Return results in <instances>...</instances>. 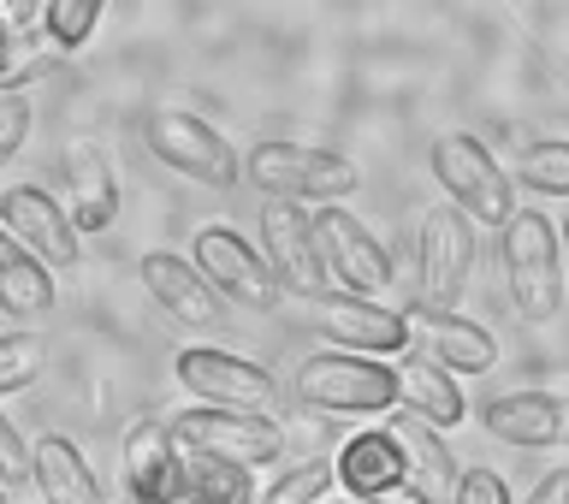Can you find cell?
<instances>
[{
  "instance_id": "cell-1",
  "label": "cell",
  "mask_w": 569,
  "mask_h": 504,
  "mask_svg": "<svg viewBox=\"0 0 569 504\" xmlns=\"http://www.w3.org/2000/svg\"><path fill=\"white\" fill-rule=\"evenodd\" d=\"M243 178L256 185L267 202H345V196L362 185V172H356L350 155L338 149H315V142H256V149L243 155Z\"/></svg>"
},
{
  "instance_id": "cell-2",
  "label": "cell",
  "mask_w": 569,
  "mask_h": 504,
  "mask_svg": "<svg viewBox=\"0 0 569 504\" xmlns=\"http://www.w3.org/2000/svg\"><path fill=\"white\" fill-rule=\"evenodd\" d=\"M291 392L315 416H386V409H398V374H391V363L350 356V350L302 356Z\"/></svg>"
},
{
  "instance_id": "cell-3",
  "label": "cell",
  "mask_w": 569,
  "mask_h": 504,
  "mask_svg": "<svg viewBox=\"0 0 569 504\" xmlns=\"http://www.w3.org/2000/svg\"><path fill=\"white\" fill-rule=\"evenodd\" d=\"M498 261H505V291H510V309L522 320H551L563 309V238L546 214H516V220L498 231Z\"/></svg>"
},
{
  "instance_id": "cell-4",
  "label": "cell",
  "mask_w": 569,
  "mask_h": 504,
  "mask_svg": "<svg viewBox=\"0 0 569 504\" xmlns=\"http://www.w3.org/2000/svg\"><path fill=\"white\" fill-rule=\"evenodd\" d=\"M433 178L451 196V208L469 226H498L516 220V178L492 160V149L475 131H445L433 142Z\"/></svg>"
},
{
  "instance_id": "cell-5",
  "label": "cell",
  "mask_w": 569,
  "mask_h": 504,
  "mask_svg": "<svg viewBox=\"0 0 569 504\" xmlns=\"http://www.w3.org/2000/svg\"><path fill=\"white\" fill-rule=\"evenodd\" d=\"M142 142H149V155L160 160V167L178 172V178H190V185L231 190L243 178L238 149H231L208 119L184 113V107H154V113L142 119Z\"/></svg>"
},
{
  "instance_id": "cell-6",
  "label": "cell",
  "mask_w": 569,
  "mask_h": 504,
  "mask_svg": "<svg viewBox=\"0 0 569 504\" xmlns=\"http://www.w3.org/2000/svg\"><path fill=\"white\" fill-rule=\"evenodd\" d=\"M178 386L190 398H202L208 409H238V416H267L279 422V381L267 374L261 363H249L238 350H220V345H190L178 350Z\"/></svg>"
},
{
  "instance_id": "cell-7",
  "label": "cell",
  "mask_w": 569,
  "mask_h": 504,
  "mask_svg": "<svg viewBox=\"0 0 569 504\" xmlns=\"http://www.w3.org/2000/svg\"><path fill=\"white\" fill-rule=\"evenodd\" d=\"M172 445L178 452H196V457H220V463H238V470H267L279 463L284 452V427L267 422V416H238V409H208L196 404L184 416H172Z\"/></svg>"
},
{
  "instance_id": "cell-8",
  "label": "cell",
  "mask_w": 569,
  "mask_h": 504,
  "mask_svg": "<svg viewBox=\"0 0 569 504\" xmlns=\"http://www.w3.org/2000/svg\"><path fill=\"white\" fill-rule=\"evenodd\" d=\"M315 231V256L327 267V285H345V297H380L391 285V256L373 231L356 220L350 208H315L309 214Z\"/></svg>"
},
{
  "instance_id": "cell-9",
  "label": "cell",
  "mask_w": 569,
  "mask_h": 504,
  "mask_svg": "<svg viewBox=\"0 0 569 504\" xmlns=\"http://www.w3.org/2000/svg\"><path fill=\"white\" fill-rule=\"evenodd\" d=\"M190 261H196V274L213 285L220 303H243V309H273L279 303L273 267H267V256L238 226H202L190 244Z\"/></svg>"
},
{
  "instance_id": "cell-10",
  "label": "cell",
  "mask_w": 569,
  "mask_h": 504,
  "mask_svg": "<svg viewBox=\"0 0 569 504\" xmlns=\"http://www.w3.org/2000/svg\"><path fill=\"white\" fill-rule=\"evenodd\" d=\"M0 226H7L48 274H66V267H78V256H83V231L71 226L66 202H53L42 185L0 190Z\"/></svg>"
},
{
  "instance_id": "cell-11",
  "label": "cell",
  "mask_w": 569,
  "mask_h": 504,
  "mask_svg": "<svg viewBox=\"0 0 569 504\" xmlns=\"http://www.w3.org/2000/svg\"><path fill=\"white\" fill-rule=\"evenodd\" d=\"M403 320H409V350L427 356L433 368H445L451 381L487 374L498 363V338L457 309H427V303H416V309H403Z\"/></svg>"
},
{
  "instance_id": "cell-12",
  "label": "cell",
  "mask_w": 569,
  "mask_h": 504,
  "mask_svg": "<svg viewBox=\"0 0 569 504\" xmlns=\"http://www.w3.org/2000/svg\"><path fill=\"white\" fill-rule=\"evenodd\" d=\"M469 267H475V226L457 208H433L416 231V274L427 309L457 303L462 285H469Z\"/></svg>"
},
{
  "instance_id": "cell-13",
  "label": "cell",
  "mask_w": 569,
  "mask_h": 504,
  "mask_svg": "<svg viewBox=\"0 0 569 504\" xmlns=\"http://www.w3.org/2000/svg\"><path fill=\"white\" fill-rule=\"evenodd\" d=\"M261 256L273 267L279 291L297 297H327V267L315 256V231H309V208L297 202H267L261 208Z\"/></svg>"
},
{
  "instance_id": "cell-14",
  "label": "cell",
  "mask_w": 569,
  "mask_h": 504,
  "mask_svg": "<svg viewBox=\"0 0 569 504\" xmlns=\"http://www.w3.org/2000/svg\"><path fill=\"white\" fill-rule=\"evenodd\" d=\"M320 333H327L338 350L373 356V363H391V356H403V350H409V320H403V309H386V303H373V297L327 291V309H320Z\"/></svg>"
},
{
  "instance_id": "cell-15",
  "label": "cell",
  "mask_w": 569,
  "mask_h": 504,
  "mask_svg": "<svg viewBox=\"0 0 569 504\" xmlns=\"http://www.w3.org/2000/svg\"><path fill=\"white\" fill-rule=\"evenodd\" d=\"M60 172H66V196H71L66 214L78 231H107L119 220V172H113V155L96 137H71L60 155Z\"/></svg>"
},
{
  "instance_id": "cell-16",
  "label": "cell",
  "mask_w": 569,
  "mask_h": 504,
  "mask_svg": "<svg viewBox=\"0 0 569 504\" xmlns=\"http://www.w3.org/2000/svg\"><path fill=\"white\" fill-rule=\"evenodd\" d=\"M398 481H409V463H403V445H398L391 427H362V434H350L345 445H338L332 487L345 493L350 504L380 498L386 487H398Z\"/></svg>"
},
{
  "instance_id": "cell-17",
  "label": "cell",
  "mask_w": 569,
  "mask_h": 504,
  "mask_svg": "<svg viewBox=\"0 0 569 504\" xmlns=\"http://www.w3.org/2000/svg\"><path fill=\"white\" fill-rule=\"evenodd\" d=\"M480 427L498 439V445H516V452H546V445L563 439L569 427V409L558 392H498L480 409Z\"/></svg>"
},
{
  "instance_id": "cell-18",
  "label": "cell",
  "mask_w": 569,
  "mask_h": 504,
  "mask_svg": "<svg viewBox=\"0 0 569 504\" xmlns=\"http://www.w3.org/2000/svg\"><path fill=\"white\" fill-rule=\"evenodd\" d=\"M142 291H149L172 320H184V327H213V320L226 315V303L213 297V285L196 274V261L178 256V249H149V256H142Z\"/></svg>"
},
{
  "instance_id": "cell-19",
  "label": "cell",
  "mask_w": 569,
  "mask_h": 504,
  "mask_svg": "<svg viewBox=\"0 0 569 504\" xmlns=\"http://www.w3.org/2000/svg\"><path fill=\"white\" fill-rule=\"evenodd\" d=\"M391 374H398V409L403 416H416L427 427H462L469 422V404H462V386L451 381L445 368H433L427 356L416 350H403L398 363H391Z\"/></svg>"
},
{
  "instance_id": "cell-20",
  "label": "cell",
  "mask_w": 569,
  "mask_h": 504,
  "mask_svg": "<svg viewBox=\"0 0 569 504\" xmlns=\"http://www.w3.org/2000/svg\"><path fill=\"white\" fill-rule=\"evenodd\" d=\"M30 481H36V493H42V504H107L89 457L78 452V439H66V434H42L30 445Z\"/></svg>"
},
{
  "instance_id": "cell-21",
  "label": "cell",
  "mask_w": 569,
  "mask_h": 504,
  "mask_svg": "<svg viewBox=\"0 0 569 504\" xmlns=\"http://www.w3.org/2000/svg\"><path fill=\"white\" fill-rule=\"evenodd\" d=\"M160 498H172V504H256L261 487L249 481V470H238V463L178 452L172 475H167V493H160Z\"/></svg>"
},
{
  "instance_id": "cell-22",
  "label": "cell",
  "mask_w": 569,
  "mask_h": 504,
  "mask_svg": "<svg viewBox=\"0 0 569 504\" xmlns=\"http://www.w3.org/2000/svg\"><path fill=\"white\" fill-rule=\"evenodd\" d=\"M53 303H60V291H53V274L12 238L7 226H0V315L36 320V315H48Z\"/></svg>"
},
{
  "instance_id": "cell-23",
  "label": "cell",
  "mask_w": 569,
  "mask_h": 504,
  "mask_svg": "<svg viewBox=\"0 0 569 504\" xmlns=\"http://www.w3.org/2000/svg\"><path fill=\"white\" fill-rule=\"evenodd\" d=\"M172 427L167 422H131L124 427V445H119V463H124V487H131V498H160L167 493V475H172Z\"/></svg>"
},
{
  "instance_id": "cell-24",
  "label": "cell",
  "mask_w": 569,
  "mask_h": 504,
  "mask_svg": "<svg viewBox=\"0 0 569 504\" xmlns=\"http://www.w3.org/2000/svg\"><path fill=\"white\" fill-rule=\"evenodd\" d=\"M391 434H398V445H403V463H409V481L427 493V498H451V487H457V463H451V445H445V434L439 427H427V422H416V416H398L391 422Z\"/></svg>"
},
{
  "instance_id": "cell-25",
  "label": "cell",
  "mask_w": 569,
  "mask_h": 504,
  "mask_svg": "<svg viewBox=\"0 0 569 504\" xmlns=\"http://www.w3.org/2000/svg\"><path fill=\"white\" fill-rule=\"evenodd\" d=\"M516 178L540 196H563L569 202V137H540L528 142L522 160H516Z\"/></svg>"
},
{
  "instance_id": "cell-26",
  "label": "cell",
  "mask_w": 569,
  "mask_h": 504,
  "mask_svg": "<svg viewBox=\"0 0 569 504\" xmlns=\"http://www.w3.org/2000/svg\"><path fill=\"white\" fill-rule=\"evenodd\" d=\"M42 368H48V345L36 333H0V398H12V392H24L42 381Z\"/></svg>"
},
{
  "instance_id": "cell-27",
  "label": "cell",
  "mask_w": 569,
  "mask_h": 504,
  "mask_svg": "<svg viewBox=\"0 0 569 504\" xmlns=\"http://www.w3.org/2000/svg\"><path fill=\"white\" fill-rule=\"evenodd\" d=\"M101 0H48L42 7V36L60 53H71V48H83L89 36H96V24H101Z\"/></svg>"
},
{
  "instance_id": "cell-28",
  "label": "cell",
  "mask_w": 569,
  "mask_h": 504,
  "mask_svg": "<svg viewBox=\"0 0 569 504\" xmlns=\"http://www.w3.org/2000/svg\"><path fill=\"white\" fill-rule=\"evenodd\" d=\"M327 487H332V463H297L256 504H327Z\"/></svg>"
},
{
  "instance_id": "cell-29",
  "label": "cell",
  "mask_w": 569,
  "mask_h": 504,
  "mask_svg": "<svg viewBox=\"0 0 569 504\" xmlns=\"http://www.w3.org/2000/svg\"><path fill=\"white\" fill-rule=\"evenodd\" d=\"M30 142V96H0V172L18 160V149Z\"/></svg>"
},
{
  "instance_id": "cell-30",
  "label": "cell",
  "mask_w": 569,
  "mask_h": 504,
  "mask_svg": "<svg viewBox=\"0 0 569 504\" xmlns=\"http://www.w3.org/2000/svg\"><path fill=\"white\" fill-rule=\"evenodd\" d=\"M451 504H516V498H510V487H505V475L487 470V463H475V470L457 475Z\"/></svg>"
},
{
  "instance_id": "cell-31",
  "label": "cell",
  "mask_w": 569,
  "mask_h": 504,
  "mask_svg": "<svg viewBox=\"0 0 569 504\" xmlns=\"http://www.w3.org/2000/svg\"><path fill=\"white\" fill-rule=\"evenodd\" d=\"M30 475V445L18 439V427L0 416V487H7V481H24Z\"/></svg>"
},
{
  "instance_id": "cell-32",
  "label": "cell",
  "mask_w": 569,
  "mask_h": 504,
  "mask_svg": "<svg viewBox=\"0 0 569 504\" xmlns=\"http://www.w3.org/2000/svg\"><path fill=\"white\" fill-rule=\"evenodd\" d=\"M522 504H569V463H563V470H551V475L533 481V493H528Z\"/></svg>"
},
{
  "instance_id": "cell-33",
  "label": "cell",
  "mask_w": 569,
  "mask_h": 504,
  "mask_svg": "<svg viewBox=\"0 0 569 504\" xmlns=\"http://www.w3.org/2000/svg\"><path fill=\"white\" fill-rule=\"evenodd\" d=\"M12 60H18V48H12V24H7V7H0V96H12Z\"/></svg>"
},
{
  "instance_id": "cell-34",
  "label": "cell",
  "mask_w": 569,
  "mask_h": 504,
  "mask_svg": "<svg viewBox=\"0 0 569 504\" xmlns=\"http://www.w3.org/2000/svg\"><path fill=\"white\" fill-rule=\"evenodd\" d=\"M368 504H433V498H427L416 481H398V487H386L380 498H368Z\"/></svg>"
},
{
  "instance_id": "cell-35",
  "label": "cell",
  "mask_w": 569,
  "mask_h": 504,
  "mask_svg": "<svg viewBox=\"0 0 569 504\" xmlns=\"http://www.w3.org/2000/svg\"><path fill=\"white\" fill-rule=\"evenodd\" d=\"M558 238H563V244H569V214H563V226H558Z\"/></svg>"
},
{
  "instance_id": "cell-36",
  "label": "cell",
  "mask_w": 569,
  "mask_h": 504,
  "mask_svg": "<svg viewBox=\"0 0 569 504\" xmlns=\"http://www.w3.org/2000/svg\"><path fill=\"white\" fill-rule=\"evenodd\" d=\"M131 504H172V498H131Z\"/></svg>"
},
{
  "instance_id": "cell-37",
  "label": "cell",
  "mask_w": 569,
  "mask_h": 504,
  "mask_svg": "<svg viewBox=\"0 0 569 504\" xmlns=\"http://www.w3.org/2000/svg\"><path fill=\"white\" fill-rule=\"evenodd\" d=\"M327 504H350V498H327Z\"/></svg>"
},
{
  "instance_id": "cell-38",
  "label": "cell",
  "mask_w": 569,
  "mask_h": 504,
  "mask_svg": "<svg viewBox=\"0 0 569 504\" xmlns=\"http://www.w3.org/2000/svg\"><path fill=\"white\" fill-rule=\"evenodd\" d=\"M0 504H12V498H7V493H0Z\"/></svg>"
}]
</instances>
